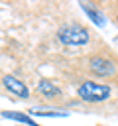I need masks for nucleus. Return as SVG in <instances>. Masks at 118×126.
I'll return each instance as SVG.
<instances>
[{"mask_svg":"<svg viewBox=\"0 0 118 126\" xmlns=\"http://www.w3.org/2000/svg\"><path fill=\"white\" fill-rule=\"evenodd\" d=\"M79 98L85 102H104L106 98H110L112 89L108 85L102 83H94V81H85L79 85Z\"/></svg>","mask_w":118,"mask_h":126,"instance_id":"nucleus-1","label":"nucleus"},{"mask_svg":"<svg viewBox=\"0 0 118 126\" xmlns=\"http://www.w3.org/2000/svg\"><path fill=\"white\" fill-rule=\"evenodd\" d=\"M57 37H59V41L65 43V45H85V43H88V39H90L88 32H87L83 26H77V24L63 26V28L57 32Z\"/></svg>","mask_w":118,"mask_h":126,"instance_id":"nucleus-2","label":"nucleus"},{"mask_svg":"<svg viewBox=\"0 0 118 126\" xmlns=\"http://www.w3.org/2000/svg\"><path fill=\"white\" fill-rule=\"evenodd\" d=\"M88 69H90V73H94L96 77H110V75L116 73V65H114L108 57H102V55L90 57Z\"/></svg>","mask_w":118,"mask_h":126,"instance_id":"nucleus-3","label":"nucleus"},{"mask_svg":"<svg viewBox=\"0 0 118 126\" xmlns=\"http://www.w3.org/2000/svg\"><path fill=\"white\" fill-rule=\"evenodd\" d=\"M2 85H4V87L12 93V94H16V96H20V98H28V96H30L28 87H26L20 79H16V77H12V75L2 77Z\"/></svg>","mask_w":118,"mask_h":126,"instance_id":"nucleus-4","label":"nucleus"},{"mask_svg":"<svg viewBox=\"0 0 118 126\" xmlns=\"http://www.w3.org/2000/svg\"><path fill=\"white\" fill-rule=\"evenodd\" d=\"M37 89H39V93L43 94V96H49V98H53V96H59L61 94V91H59V87H55L51 81H47V79H41L39 83H37Z\"/></svg>","mask_w":118,"mask_h":126,"instance_id":"nucleus-5","label":"nucleus"},{"mask_svg":"<svg viewBox=\"0 0 118 126\" xmlns=\"http://www.w3.org/2000/svg\"><path fill=\"white\" fill-rule=\"evenodd\" d=\"M81 8H83V10H85V12L88 14V18H90V20H92V22H94L96 26H104V24H106V20L102 18V14H100V12L96 10V8H92L90 4L83 2V4H81Z\"/></svg>","mask_w":118,"mask_h":126,"instance_id":"nucleus-6","label":"nucleus"},{"mask_svg":"<svg viewBox=\"0 0 118 126\" xmlns=\"http://www.w3.org/2000/svg\"><path fill=\"white\" fill-rule=\"evenodd\" d=\"M2 116L8 118V120H18V122H22V124H26V126H39V124H35L30 116H26V114H22V112H10V110H4Z\"/></svg>","mask_w":118,"mask_h":126,"instance_id":"nucleus-7","label":"nucleus"},{"mask_svg":"<svg viewBox=\"0 0 118 126\" xmlns=\"http://www.w3.org/2000/svg\"><path fill=\"white\" fill-rule=\"evenodd\" d=\"M31 114H41V116H67V112H51V110H41V108H30Z\"/></svg>","mask_w":118,"mask_h":126,"instance_id":"nucleus-8","label":"nucleus"},{"mask_svg":"<svg viewBox=\"0 0 118 126\" xmlns=\"http://www.w3.org/2000/svg\"><path fill=\"white\" fill-rule=\"evenodd\" d=\"M116 22H118V16H116Z\"/></svg>","mask_w":118,"mask_h":126,"instance_id":"nucleus-9","label":"nucleus"}]
</instances>
